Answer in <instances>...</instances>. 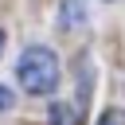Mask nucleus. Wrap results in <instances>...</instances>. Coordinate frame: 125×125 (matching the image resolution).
I'll return each instance as SVG.
<instances>
[{"label": "nucleus", "mask_w": 125, "mask_h": 125, "mask_svg": "<svg viewBox=\"0 0 125 125\" xmlns=\"http://www.w3.org/2000/svg\"><path fill=\"white\" fill-rule=\"evenodd\" d=\"M16 78H20V86L27 94H55V86H59V55L51 47H27L20 55Z\"/></svg>", "instance_id": "obj_1"}, {"label": "nucleus", "mask_w": 125, "mask_h": 125, "mask_svg": "<svg viewBox=\"0 0 125 125\" xmlns=\"http://www.w3.org/2000/svg\"><path fill=\"white\" fill-rule=\"evenodd\" d=\"M82 23H86V4H82V0H62L59 27H62V31H78Z\"/></svg>", "instance_id": "obj_2"}, {"label": "nucleus", "mask_w": 125, "mask_h": 125, "mask_svg": "<svg viewBox=\"0 0 125 125\" xmlns=\"http://www.w3.org/2000/svg\"><path fill=\"white\" fill-rule=\"evenodd\" d=\"M51 125H78V113H74L66 102H55V105H51Z\"/></svg>", "instance_id": "obj_3"}, {"label": "nucleus", "mask_w": 125, "mask_h": 125, "mask_svg": "<svg viewBox=\"0 0 125 125\" xmlns=\"http://www.w3.org/2000/svg\"><path fill=\"white\" fill-rule=\"evenodd\" d=\"M98 125H125V109H105L98 117Z\"/></svg>", "instance_id": "obj_4"}, {"label": "nucleus", "mask_w": 125, "mask_h": 125, "mask_svg": "<svg viewBox=\"0 0 125 125\" xmlns=\"http://www.w3.org/2000/svg\"><path fill=\"white\" fill-rule=\"evenodd\" d=\"M12 102H16V94L8 86H0V109H12Z\"/></svg>", "instance_id": "obj_5"}, {"label": "nucleus", "mask_w": 125, "mask_h": 125, "mask_svg": "<svg viewBox=\"0 0 125 125\" xmlns=\"http://www.w3.org/2000/svg\"><path fill=\"white\" fill-rule=\"evenodd\" d=\"M0 51H4V31H0Z\"/></svg>", "instance_id": "obj_6"}]
</instances>
